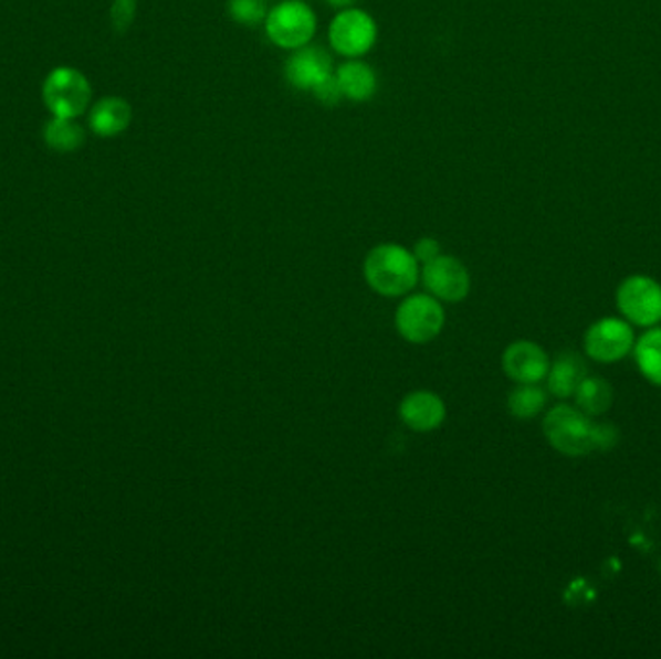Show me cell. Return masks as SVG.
<instances>
[{"instance_id": "obj_1", "label": "cell", "mask_w": 661, "mask_h": 659, "mask_svg": "<svg viewBox=\"0 0 661 659\" xmlns=\"http://www.w3.org/2000/svg\"><path fill=\"white\" fill-rule=\"evenodd\" d=\"M544 434L552 447L569 457H583L592 450L611 449L617 443V429L609 424H596L592 418L567 404L555 406L544 418Z\"/></svg>"}, {"instance_id": "obj_2", "label": "cell", "mask_w": 661, "mask_h": 659, "mask_svg": "<svg viewBox=\"0 0 661 659\" xmlns=\"http://www.w3.org/2000/svg\"><path fill=\"white\" fill-rule=\"evenodd\" d=\"M361 269L368 287L385 298L408 295L420 280V264L412 249L392 242L369 249Z\"/></svg>"}, {"instance_id": "obj_3", "label": "cell", "mask_w": 661, "mask_h": 659, "mask_svg": "<svg viewBox=\"0 0 661 659\" xmlns=\"http://www.w3.org/2000/svg\"><path fill=\"white\" fill-rule=\"evenodd\" d=\"M263 30L275 47L296 51L314 40L317 32L316 12L304 0H281L267 12Z\"/></svg>"}, {"instance_id": "obj_4", "label": "cell", "mask_w": 661, "mask_h": 659, "mask_svg": "<svg viewBox=\"0 0 661 659\" xmlns=\"http://www.w3.org/2000/svg\"><path fill=\"white\" fill-rule=\"evenodd\" d=\"M397 333L412 344H426L438 339L445 327V310L436 296L410 295L395 311Z\"/></svg>"}, {"instance_id": "obj_5", "label": "cell", "mask_w": 661, "mask_h": 659, "mask_svg": "<svg viewBox=\"0 0 661 659\" xmlns=\"http://www.w3.org/2000/svg\"><path fill=\"white\" fill-rule=\"evenodd\" d=\"M377 22L366 10H338L337 17L330 20L329 45L337 55L345 59H361L376 47Z\"/></svg>"}, {"instance_id": "obj_6", "label": "cell", "mask_w": 661, "mask_h": 659, "mask_svg": "<svg viewBox=\"0 0 661 659\" xmlns=\"http://www.w3.org/2000/svg\"><path fill=\"white\" fill-rule=\"evenodd\" d=\"M43 102L53 117L76 118L90 107L92 86L82 72L61 66L46 76Z\"/></svg>"}, {"instance_id": "obj_7", "label": "cell", "mask_w": 661, "mask_h": 659, "mask_svg": "<svg viewBox=\"0 0 661 659\" xmlns=\"http://www.w3.org/2000/svg\"><path fill=\"white\" fill-rule=\"evenodd\" d=\"M420 280L439 302H462L470 293V273L466 265L462 264L461 259L445 254L420 267Z\"/></svg>"}, {"instance_id": "obj_8", "label": "cell", "mask_w": 661, "mask_h": 659, "mask_svg": "<svg viewBox=\"0 0 661 659\" xmlns=\"http://www.w3.org/2000/svg\"><path fill=\"white\" fill-rule=\"evenodd\" d=\"M617 302L637 326H655L661 319V287L648 277H629L617 293Z\"/></svg>"}, {"instance_id": "obj_9", "label": "cell", "mask_w": 661, "mask_h": 659, "mask_svg": "<svg viewBox=\"0 0 661 659\" xmlns=\"http://www.w3.org/2000/svg\"><path fill=\"white\" fill-rule=\"evenodd\" d=\"M634 333L621 319H601L586 333L585 347L588 357L598 362H617L631 352Z\"/></svg>"}, {"instance_id": "obj_10", "label": "cell", "mask_w": 661, "mask_h": 659, "mask_svg": "<svg viewBox=\"0 0 661 659\" xmlns=\"http://www.w3.org/2000/svg\"><path fill=\"white\" fill-rule=\"evenodd\" d=\"M285 79L298 92H309L335 72L333 59L324 47L306 45L291 51L285 63Z\"/></svg>"}, {"instance_id": "obj_11", "label": "cell", "mask_w": 661, "mask_h": 659, "mask_svg": "<svg viewBox=\"0 0 661 659\" xmlns=\"http://www.w3.org/2000/svg\"><path fill=\"white\" fill-rule=\"evenodd\" d=\"M501 365L503 372L516 383H538L547 378L549 372L546 352L536 342L531 341L513 342L507 347L501 358Z\"/></svg>"}, {"instance_id": "obj_12", "label": "cell", "mask_w": 661, "mask_h": 659, "mask_svg": "<svg viewBox=\"0 0 661 659\" xmlns=\"http://www.w3.org/2000/svg\"><path fill=\"white\" fill-rule=\"evenodd\" d=\"M399 416L408 429L418 434H430L443 426L447 406L443 398L431 391H415L402 398Z\"/></svg>"}, {"instance_id": "obj_13", "label": "cell", "mask_w": 661, "mask_h": 659, "mask_svg": "<svg viewBox=\"0 0 661 659\" xmlns=\"http://www.w3.org/2000/svg\"><path fill=\"white\" fill-rule=\"evenodd\" d=\"M335 78L343 97L353 103L371 102L379 87L376 71L360 59H348L346 63L340 64L335 71Z\"/></svg>"}, {"instance_id": "obj_14", "label": "cell", "mask_w": 661, "mask_h": 659, "mask_svg": "<svg viewBox=\"0 0 661 659\" xmlns=\"http://www.w3.org/2000/svg\"><path fill=\"white\" fill-rule=\"evenodd\" d=\"M132 123L130 103L123 97H103L93 105L90 126L101 138H115L128 130Z\"/></svg>"}, {"instance_id": "obj_15", "label": "cell", "mask_w": 661, "mask_h": 659, "mask_svg": "<svg viewBox=\"0 0 661 659\" xmlns=\"http://www.w3.org/2000/svg\"><path fill=\"white\" fill-rule=\"evenodd\" d=\"M586 378H588V370L585 360L573 352H565L555 360L554 365H549L547 387L555 396L567 398L577 393V389Z\"/></svg>"}, {"instance_id": "obj_16", "label": "cell", "mask_w": 661, "mask_h": 659, "mask_svg": "<svg viewBox=\"0 0 661 659\" xmlns=\"http://www.w3.org/2000/svg\"><path fill=\"white\" fill-rule=\"evenodd\" d=\"M43 138L53 151L72 153L84 146L85 132L82 126L74 123V118L53 117L51 123H46Z\"/></svg>"}, {"instance_id": "obj_17", "label": "cell", "mask_w": 661, "mask_h": 659, "mask_svg": "<svg viewBox=\"0 0 661 659\" xmlns=\"http://www.w3.org/2000/svg\"><path fill=\"white\" fill-rule=\"evenodd\" d=\"M575 395H577L578 408L588 416H600L613 403L611 385L600 378H586Z\"/></svg>"}, {"instance_id": "obj_18", "label": "cell", "mask_w": 661, "mask_h": 659, "mask_svg": "<svg viewBox=\"0 0 661 659\" xmlns=\"http://www.w3.org/2000/svg\"><path fill=\"white\" fill-rule=\"evenodd\" d=\"M507 404L515 418H534L546 406V393L536 383H518V387L511 391Z\"/></svg>"}, {"instance_id": "obj_19", "label": "cell", "mask_w": 661, "mask_h": 659, "mask_svg": "<svg viewBox=\"0 0 661 659\" xmlns=\"http://www.w3.org/2000/svg\"><path fill=\"white\" fill-rule=\"evenodd\" d=\"M634 354L644 378L655 385H661V329L642 334Z\"/></svg>"}, {"instance_id": "obj_20", "label": "cell", "mask_w": 661, "mask_h": 659, "mask_svg": "<svg viewBox=\"0 0 661 659\" xmlns=\"http://www.w3.org/2000/svg\"><path fill=\"white\" fill-rule=\"evenodd\" d=\"M227 12L231 17L234 24L246 25V28H255V25H263L267 12H270V4L267 0H229L227 2Z\"/></svg>"}, {"instance_id": "obj_21", "label": "cell", "mask_w": 661, "mask_h": 659, "mask_svg": "<svg viewBox=\"0 0 661 659\" xmlns=\"http://www.w3.org/2000/svg\"><path fill=\"white\" fill-rule=\"evenodd\" d=\"M138 10V0H115L111 9V25L116 35H124L130 30Z\"/></svg>"}, {"instance_id": "obj_22", "label": "cell", "mask_w": 661, "mask_h": 659, "mask_svg": "<svg viewBox=\"0 0 661 659\" xmlns=\"http://www.w3.org/2000/svg\"><path fill=\"white\" fill-rule=\"evenodd\" d=\"M312 95L316 97L317 102L325 105V107H335L338 103L343 102L345 97H343V92H340V87H338L337 78H335V72L327 76L324 82H319L314 89H312Z\"/></svg>"}, {"instance_id": "obj_23", "label": "cell", "mask_w": 661, "mask_h": 659, "mask_svg": "<svg viewBox=\"0 0 661 659\" xmlns=\"http://www.w3.org/2000/svg\"><path fill=\"white\" fill-rule=\"evenodd\" d=\"M412 254H415L418 264L422 267V265L430 264L431 259L441 256V246H439V242L436 238L423 236V238L416 242Z\"/></svg>"}, {"instance_id": "obj_24", "label": "cell", "mask_w": 661, "mask_h": 659, "mask_svg": "<svg viewBox=\"0 0 661 659\" xmlns=\"http://www.w3.org/2000/svg\"><path fill=\"white\" fill-rule=\"evenodd\" d=\"M325 2L329 4L330 9L346 10L356 7L358 0H325Z\"/></svg>"}]
</instances>
